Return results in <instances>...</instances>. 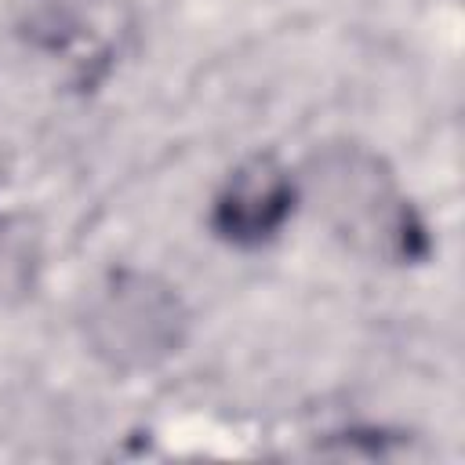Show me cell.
Wrapping results in <instances>:
<instances>
[{
	"instance_id": "cell-1",
	"label": "cell",
	"mask_w": 465,
	"mask_h": 465,
	"mask_svg": "<svg viewBox=\"0 0 465 465\" xmlns=\"http://www.w3.org/2000/svg\"><path fill=\"white\" fill-rule=\"evenodd\" d=\"M185 312L163 283L149 276H116L87 316L94 352L113 367H149L182 341Z\"/></svg>"
},
{
	"instance_id": "cell-2",
	"label": "cell",
	"mask_w": 465,
	"mask_h": 465,
	"mask_svg": "<svg viewBox=\"0 0 465 465\" xmlns=\"http://www.w3.org/2000/svg\"><path fill=\"white\" fill-rule=\"evenodd\" d=\"M320 207L352 243L371 251H403L407 247V207L392 193L389 174L367 153H327L312 174Z\"/></svg>"
},
{
	"instance_id": "cell-3",
	"label": "cell",
	"mask_w": 465,
	"mask_h": 465,
	"mask_svg": "<svg viewBox=\"0 0 465 465\" xmlns=\"http://www.w3.org/2000/svg\"><path fill=\"white\" fill-rule=\"evenodd\" d=\"M291 200L287 171L272 156H251L229 174L214 203V229L232 243H262L283 225Z\"/></svg>"
}]
</instances>
